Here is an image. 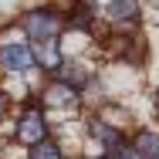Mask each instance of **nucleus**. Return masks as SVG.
<instances>
[{
	"mask_svg": "<svg viewBox=\"0 0 159 159\" xmlns=\"http://www.w3.org/2000/svg\"><path fill=\"white\" fill-rule=\"evenodd\" d=\"M108 159H142V156H139V149H129V146H115V149H108Z\"/></svg>",
	"mask_w": 159,
	"mask_h": 159,
	"instance_id": "nucleus-11",
	"label": "nucleus"
},
{
	"mask_svg": "<svg viewBox=\"0 0 159 159\" xmlns=\"http://www.w3.org/2000/svg\"><path fill=\"white\" fill-rule=\"evenodd\" d=\"M88 20H92V3H78V7H75V14H71V20H68V24H71V27H85V24H88Z\"/></svg>",
	"mask_w": 159,
	"mask_h": 159,
	"instance_id": "nucleus-10",
	"label": "nucleus"
},
{
	"mask_svg": "<svg viewBox=\"0 0 159 159\" xmlns=\"http://www.w3.org/2000/svg\"><path fill=\"white\" fill-rule=\"evenodd\" d=\"M44 98H48V105H54V108H68V105H75L78 92H75V85H68V81H54Z\"/></svg>",
	"mask_w": 159,
	"mask_h": 159,
	"instance_id": "nucleus-4",
	"label": "nucleus"
},
{
	"mask_svg": "<svg viewBox=\"0 0 159 159\" xmlns=\"http://www.w3.org/2000/svg\"><path fill=\"white\" fill-rule=\"evenodd\" d=\"M156 108H159V98H156Z\"/></svg>",
	"mask_w": 159,
	"mask_h": 159,
	"instance_id": "nucleus-13",
	"label": "nucleus"
},
{
	"mask_svg": "<svg viewBox=\"0 0 159 159\" xmlns=\"http://www.w3.org/2000/svg\"><path fill=\"white\" fill-rule=\"evenodd\" d=\"M3 108H7V95H0V115H3Z\"/></svg>",
	"mask_w": 159,
	"mask_h": 159,
	"instance_id": "nucleus-12",
	"label": "nucleus"
},
{
	"mask_svg": "<svg viewBox=\"0 0 159 159\" xmlns=\"http://www.w3.org/2000/svg\"><path fill=\"white\" fill-rule=\"evenodd\" d=\"M37 61L44 64V68H58V64H61V51H58V41H54V37H51V41H41Z\"/></svg>",
	"mask_w": 159,
	"mask_h": 159,
	"instance_id": "nucleus-7",
	"label": "nucleus"
},
{
	"mask_svg": "<svg viewBox=\"0 0 159 159\" xmlns=\"http://www.w3.org/2000/svg\"><path fill=\"white\" fill-rule=\"evenodd\" d=\"M27 159H61V149H58L54 142H44V139H41V142L31 149V156H27Z\"/></svg>",
	"mask_w": 159,
	"mask_h": 159,
	"instance_id": "nucleus-9",
	"label": "nucleus"
},
{
	"mask_svg": "<svg viewBox=\"0 0 159 159\" xmlns=\"http://www.w3.org/2000/svg\"><path fill=\"white\" fill-rule=\"evenodd\" d=\"M17 139L27 142V146H37V142L44 139V115H41L37 108H27V112L20 115V122H17Z\"/></svg>",
	"mask_w": 159,
	"mask_h": 159,
	"instance_id": "nucleus-3",
	"label": "nucleus"
},
{
	"mask_svg": "<svg viewBox=\"0 0 159 159\" xmlns=\"http://www.w3.org/2000/svg\"><path fill=\"white\" fill-rule=\"evenodd\" d=\"M135 149H139L142 159H159V135H156V132H139Z\"/></svg>",
	"mask_w": 159,
	"mask_h": 159,
	"instance_id": "nucleus-6",
	"label": "nucleus"
},
{
	"mask_svg": "<svg viewBox=\"0 0 159 159\" xmlns=\"http://www.w3.org/2000/svg\"><path fill=\"white\" fill-rule=\"evenodd\" d=\"M58 27H61V20H58V14L54 10H31L27 17H24V31H27V37L31 41H51L54 34H58Z\"/></svg>",
	"mask_w": 159,
	"mask_h": 159,
	"instance_id": "nucleus-1",
	"label": "nucleus"
},
{
	"mask_svg": "<svg viewBox=\"0 0 159 159\" xmlns=\"http://www.w3.org/2000/svg\"><path fill=\"white\" fill-rule=\"evenodd\" d=\"M105 14H108L112 20H132V17L139 14V0H108Z\"/></svg>",
	"mask_w": 159,
	"mask_h": 159,
	"instance_id": "nucleus-5",
	"label": "nucleus"
},
{
	"mask_svg": "<svg viewBox=\"0 0 159 159\" xmlns=\"http://www.w3.org/2000/svg\"><path fill=\"white\" fill-rule=\"evenodd\" d=\"M92 135H95V139H102V142H105L108 149L122 146V142H119V132H115L112 125H105V122H92Z\"/></svg>",
	"mask_w": 159,
	"mask_h": 159,
	"instance_id": "nucleus-8",
	"label": "nucleus"
},
{
	"mask_svg": "<svg viewBox=\"0 0 159 159\" xmlns=\"http://www.w3.org/2000/svg\"><path fill=\"white\" fill-rule=\"evenodd\" d=\"M34 61H37V54L31 48H24V44H3L0 48V64L7 71H27Z\"/></svg>",
	"mask_w": 159,
	"mask_h": 159,
	"instance_id": "nucleus-2",
	"label": "nucleus"
}]
</instances>
